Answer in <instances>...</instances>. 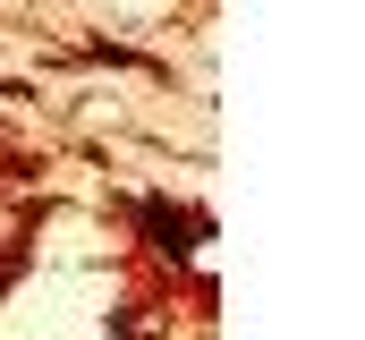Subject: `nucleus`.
I'll use <instances>...</instances> for the list:
<instances>
[{"label":"nucleus","instance_id":"1","mask_svg":"<svg viewBox=\"0 0 365 340\" xmlns=\"http://www.w3.org/2000/svg\"><path fill=\"white\" fill-rule=\"evenodd\" d=\"M136 230H145L162 255H195V239H204V213H187V204H170V196H145V204H136Z\"/></svg>","mask_w":365,"mask_h":340}]
</instances>
